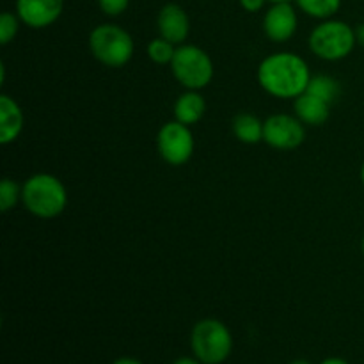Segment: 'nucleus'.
Instances as JSON below:
<instances>
[{
    "label": "nucleus",
    "instance_id": "nucleus-25",
    "mask_svg": "<svg viewBox=\"0 0 364 364\" xmlns=\"http://www.w3.org/2000/svg\"><path fill=\"white\" fill-rule=\"evenodd\" d=\"M112 364H142V363L135 358H119V359H116Z\"/></svg>",
    "mask_w": 364,
    "mask_h": 364
},
{
    "label": "nucleus",
    "instance_id": "nucleus-8",
    "mask_svg": "<svg viewBox=\"0 0 364 364\" xmlns=\"http://www.w3.org/2000/svg\"><path fill=\"white\" fill-rule=\"evenodd\" d=\"M306 139L304 123L297 116L290 114H274L263 121V142L274 149L299 148Z\"/></svg>",
    "mask_w": 364,
    "mask_h": 364
},
{
    "label": "nucleus",
    "instance_id": "nucleus-22",
    "mask_svg": "<svg viewBox=\"0 0 364 364\" xmlns=\"http://www.w3.org/2000/svg\"><path fill=\"white\" fill-rule=\"evenodd\" d=\"M240 2V6L244 7L247 13H258V11L263 9V6H265L269 0H238Z\"/></svg>",
    "mask_w": 364,
    "mask_h": 364
},
{
    "label": "nucleus",
    "instance_id": "nucleus-17",
    "mask_svg": "<svg viewBox=\"0 0 364 364\" xmlns=\"http://www.w3.org/2000/svg\"><path fill=\"white\" fill-rule=\"evenodd\" d=\"M299 9L316 20H329L340 11L341 0H295Z\"/></svg>",
    "mask_w": 364,
    "mask_h": 364
},
{
    "label": "nucleus",
    "instance_id": "nucleus-19",
    "mask_svg": "<svg viewBox=\"0 0 364 364\" xmlns=\"http://www.w3.org/2000/svg\"><path fill=\"white\" fill-rule=\"evenodd\" d=\"M18 201H21V187L11 178H4L0 183V210L4 213L9 212L18 205Z\"/></svg>",
    "mask_w": 364,
    "mask_h": 364
},
{
    "label": "nucleus",
    "instance_id": "nucleus-15",
    "mask_svg": "<svg viewBox=\"0 0 364 364\" xmlns=\"http://www.w3.org/2000/svg\"><path fill=\"white\" fill-rule=\"evenodd\" d=\"M233 135L242 144H258L263 142V121L255 114L240 112L231 121Z\"/></svg>",
    "mask_w": 364,
    "mask_h": 364
},
{
    "label": "nucleus",
    "instance_id": "nucleus-5",
    "mask_svg": "<svg viewBox=\"0 0 364 364\" xmlns=\"http://www.w3.org/2000/svg\"><path fill=\"white\" fill-rule=\"evenodd\" d=\"M309 50L318 59L336 63L352 53L358 38L355 28H352L347 21L341 20H322L309 34Z\"/></svg>",
    "mask_w": 364,
    "mask_h": 364
},
{
    "label": "nucleus",
    "instance_id": "nucleus-27",
    "mask_svg": "<svg viewBox=\"0 0 364 364\" xmlns=\"http://www.w3.org/2000/svg\"><path fill=\"white\" fill-rule=\"evenodd\" d=\"M290 364H313V363L306 361V359H295V361H291Z\"/></svg>",
    "mask_w": 364,
    "mask_h": 364
},
{
    "label": "nucleus",
    "instance_id": "nucleus-21",
    "mask_svg": "<svg viewBox=\"0 0 364 364\" xmlns=\"http://www.w3.org/2000/svg\"><path fill=\"white\" fill-rule=\"evenodd\" d=\"M130 0H98V6L107 16H119L128 9Z\"/></svg>",
    "mask_w": 364,
    "mask_h": 364
},
{
    "label": "nucleus",
    "instance_id": "nucleus-11",
    "mask_svg": "<svg viewBox=\"0 0 364 364\" xmlns=\"http://www.w3.org/2000/svg\"><path fill=\"white\" fill-rule=\"evenodd\" d=\"M156 28H159L160 38L167 39L176 46L183 45L191 34V20H188L187 11L180 4H166L156 16Z\"/></svg>",
    "mask_w": 364,
    "mask_h": 364
},
{
    "label": "nucleus",
    "instance_id": "nucleus-9",
    "mask_svg": "<svg viewBox=\"0 0 364 364\" xmlns=\"http://www.w3.org/2000/svg\"><path fill=\"white\" fill-rule=\"evenodd\" d=\"M299 16L291 2L272 4L263 16V32L274 43H287L295 36Z\"/></svg>",
    "mask_w": 364,
    "mask_h": 364
},
{
    "label": "nucleus",
    "instance_id": "nucleus-30",
    "mask_svg": "<svg viewBox=\"0 0 364 364\" xmlns=\"http://www.w3.org/2000/svg\"><path fill=\"white\" fill-rule=\"evenodd\" d=\"M361 251H363V256H364V237H363V242H361Z\"/></svg>",
    "mask_w": 364,
    "mask_h": 364
},
{
    "label": "nucleus",
    "instance_id": "nucleus-12",
    "mask_svg": "<svg viewBox=\"0 0 364 364\" xmlns=\"http://www.w3.org/2000/svg\"><path fill=\"white\" fill-rule=\"evenodd\" d=\"M23 130V110L11 96H0V144L16 141Z\"/></svg>",
    "mask_w": 364,
    "mask_h": 364
},
{
    "label": "nucleus",
    "instance_id": "nucleus-2",
    "mask_svg": "<svg viewBox=\"0 0 364 364\" xmlns=\"http://www.w3.org/2000/svg\"><path fill=\"white\" fill-rule=\"evenodd\" d=\"M21 203L38 219H55L66 210V187L53 174L38 173L21 185Z\"/></svg>",
    "mask_w": 364,
    "mask_h": 364
},
{
    "label": "nucleus",
    "instance_id": "nucleus-7",
    "mask_svg": "<svg viewBox=\"0 0 364 364\" xmlns=\"http://www.w3.org/2000/svg\"><path fill=\"white\" fill-rule=\"evenodd\" d=\"M194 135L191 127L180 123V121H169L162 124L156 134V149L164 162L169 166H183L194 155Z\"/></svg>",
    "mask_w": 364,
    "mask_h": 364
},
{
    "label": "nucleus",
    "instance_id": "nucleus-16",
    "mask_svg": "<svg viewBox=\"0 0 364 364\" xmlns=\"http://www.w3.org/2000/svg\"><path fill=\"white\" fill-rule=\"evenodd\" d=\"M340 84L334 77L331 75H313L311 80H309L308 89L306 92L316 96V98L323 100L327 103H333L334 100L340 95Z\"/></svg>",
    "mask_w": 364,
    "mask_h": 364
},
{
    "label": "nucleus",
    "instance_id": "nucleus-18",
    "mask_svg": "<svg viewBox=\"0 0 364 364\" xmlns=\"http://www.w3.org/2000/svg\"><path fill=\"white\" fill-rule=\"evenodd\" d=\"M149 60L155 64H171L174 53H176V45H173L171 41L164 38H155L148 43V48H146Z\"/></svg>",
    "mask_w": 364,
    "mask_h": 364
},
{
    "label": "nucleus",
    "instance_id": "nucleus-24",
    "mask_svg": "<svg viewBox=\"0 0 364 364\" xmlns=\"http://www.w3.org/2000/svg\"><path fill=\"white\" fill-rule=\"evenodd\" d=\"M355 38H358V45L364 46V23H361L355 28Z\"/></svg>",
    "mask_w": 364,
    "mask_h": 364
},
{
    "label": "nucleus",
    "instance_id": "nucleus-14",
    "mask_svg": "<svg viewBox=\"0 0 364 364\" xmlns=\"http://www.w3.org/2000/svg\"><path fill=\"white\" fill-rule=\"evenodd\" d=\"M206 112V100L203 98L199 91H185L183 95L178 96L174 102V119L180 123L192 127L199 123Z\"/></svg>",
    "mask_w": 364,
    "mask_h": 364
},
{
    "label": "nucleus",
    "instance_id": "nucleus-13",
    "mask_svg": "<svg viewBox=\"0 0 364 364\" xmlns=\"http://www.w3.org/2000/svg\"><path fill=\"white\" fill-rule=\"evenodd\" d=\"M294 110L295 116L304 124L322 127L331 116V103L323 102V100L316 98L309 92H302L301 96L294 100Z\"/></svg>",
    "mask_w": 364,
    "mask_h": 364
},
{
    "label": "nucleus",
    "instance_id": "nucleus-4",
    "mask_svg": "<svg viewBox=\"0 0 364 364\" xmlns=\"http://www.w3.org/2000/svg\"><path fill=\"white\" fill-rule=\"evenodd\" d=\"M191 348L203 364H223L233 352V336L220 320H199L191 333Z\"/></svg>",
    "mask_w": 364,
    "mask_h": 364
},
{
    "label": "nucleus",
    "instance_id": "nucleus-10",
    "mask_svg": "<svg viewBox=\"0 0 364 364\" xmlns=\"http://www.w3.org/2000/svg\"><path fill=\"white\" fill-rule=\"evenodd\" d=\"M64 9V0H16V14L31 28H46L55 23Z\"/></svg>",
    "mask_w": 364,
    "mask_h": 364
},
{
    "label": "nucleus",
    "instance_id": "nucleus-26",
    "mask_svg": "<svg viewBox=\"0 0 364 364\" xmlns=\"http://www.w3.org/2000/svg\"><path fill=\"white\" fill-rule=\"evenodd\" d=\"M320 364H350V363L345 361L343 358H327V359H323Z\"/></svg>",
    "mask_w": 364,
    "mask_h": 364
},
{
    "label": "nucleus",
    "instance_id": "nucleus-28",
    "mask_svg": "<svg viewBox=\"0 0 364 364\" xmlns=\"http://www.w3.org/2000/svg\"><path fill=\"white\" fill-rule=\"evenodd\" d=\"M270 4H279V2H291V0H269Z\"/></svg>",
    "mask_w": 364,
    "mask_h": 364
},
{
    "label": "nucleus",
    "instance_id": "nucleus-3",
    "mask_svg": "<svg viewBox=\"0 0 364 364\" xmlns=\"http://www.w3.org/2000/svg\"><path fill=\"white\" fill-rule=\"evenodd\" d=\"M89 50L98 63L107 68H121L134 57V38L123 27L102 23L89 34Z\"/></svg>",
    "mask_w": 364,
    "mask_h": 364
},
{
    "label": "nucleus",
    "instance_id": "nucleus-29",
    "mask_svg": "<svg viewBox=\"0 0 364 364\" xmlns=\"http://www.w3.org/2000/svg\"><path fill=\"white\" fill-rule=\"evenodd\" d=\"M361 183H363V187H364V162H363V166H361Z\"/></svg>",
    "mask_w": 364,
    "mask_h": 364
},
{
    "label": "nucleus",
    "instance_id": "nucleus-6",
    "mask_svg": "<svg viewBox=\"0 0 364 364\" xmlns=\"http://www.w3.org/2000/svg\"><path fill=\"white\" fill-rule=\"evenodd\" d=\"M171 71L174 78L188 91H201L213 78V60L208 53L196 45L176 46Z\"/></svg>",
    "mask_w": 364,
    "mask_h": 364
},
{
    "label": "nucleus",
    "instance_id": "nucleus-1",
    "mask_svg": "<svg viewBox=\"0 0 364 364\" xmlns=\"http://www.w3.org/2000/svg\"><path fill=\"white\" fill-rule=\"evenodd\" d=\"M256 77L267 95L277 100H295L306 92L313 75L301 55L294 52H277L259 63Z\"/></svg>",
    "mask_w": 364,
    "mask_h": 364
},
{
    "label": "nucleus",
    "instance_id": "nucleus-23",
    "mask_svg": "<svg viewBox=\"0 0 364 364\" xmlns=\"http://www.w3.org/2000/svg\"><path fill=\"white\" fill-rule=\"evenodd\" d=\"M173 364H203L196 355H183V358H178Z\"/></svg>",
    "mask_w": 364,
    "mask_h": 364
},
{
    "label": "nucleus",
    "instance_id": "nucleus-20",
    "mask_svg": "<svg viewBox=\"0 0 364 364\" xmlns=\"http://www.w3.org/2000/svg\"><path fill=\"white\" fill-rule=\"evenodd\" d=\"M21 20L18 18L16 13H6L0 14V43L2 45H9L14 38H16L18 31H20Z\"/></svg>",
    "mask_w": 364,
    "mask_h": 364
}]
</instances>
